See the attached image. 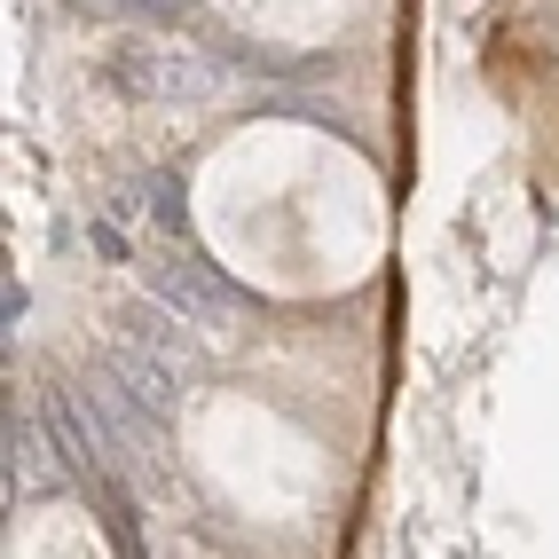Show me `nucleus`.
<instances>
[{"label":"nucleus","mask_w":559,"mask_h":559,"mask_svg":"<svg viewBox=\"0 0 559 559\" xmlns=\"http://www.w3.org/2000/svg\"><path fill=\"white\" fill-rule=\"evenodd\" d=\"M110 386H119L127 409L174 418V402H181V362H174V323H166L158 308L134 316V331L110 347Z\"/></svg>","instance_id":"f257e3e1"}]
</instances>
